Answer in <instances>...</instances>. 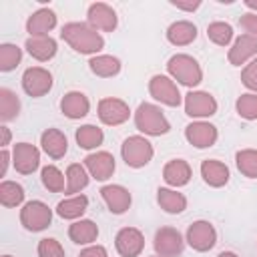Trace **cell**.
Returning a JSON list of instances; mask_svg holds the SVG:
<instances>
[{
	"instance_id": "obj_1",
	"label": "cell",
	"mask_w": 257,
	"mask_h": 257,
	"mask_svg": "<svg viewBox=\"0 0 257 257\" xmlns=\"http://www.w3.org/2000/svg\"><path fill=\"white\" fill-rule=\"evenodd\" d=\"M60 38L80 54H98L104 48V38L88 22H68L60 30Z\"/></svg>"
},
{
	"instance_id": "obj_2",
	"label": "cell",
	"mask_w": 257,
	"mask_h": 257,
	"mask_svg": "<svg viewBox=\"0 0 257 257\" xmlns=\"http://www.w3.org/2000/svg\"><path fill=\"white\" fill-rule=\"evenodd\" d=\"M135 126L147 137H161L171 131V122L163 114L161 106L153 102H141L135 110Z\"/></svg>"
},
{
	"instance_id": "obj_3",
	"label": "cell",
	"mask_w": 257,
	"mask_h": 257,
	"mask_svg": "<svg viewBox=\"0 0 257 257\" xmlns=\"http://www.w3.org/2000/svg\"><path fill=\"white\" fill-rule=\"evenodd\" d=\"M167 72L173 80H177L183 86H197L203 80L201 64L191 54H173L167 62Z\"/></svg>"
},
{
	"instance_id": "obj_4",
	"label": "cell",
	"mask_w": 257,
	"mask_h": 257,
	"mask_svg": "<svg viewBox=\"0 0 257 257\" xmlns=\"http://www.w3.org/2000/svg\"><path fill=\"white\" fill-rule=\"evenodd\" d=\"M153 155H155V149H153L151 141L143 135L126 137L120 145V157L126 163V167H131V169H141V167L149 165Z\"/></svg>"
},
{
	"instance_id": "obj_5",
	"label": "cell",
	"mask_w": 257,
	"mask_h": 257,
	"mask_svg": "<svg viewBox=\"0 0 257 257\" xmlns=\"http://www.w3.org/2000/svg\"><path fill=\"white\" fill-rule=\"evenodd\" d=\"M20 223L30 233L44 231L52 223V209L44 201H38V199L28 201L20 209Z\"/></svg>"
},
{
	"instance_id": "obj_6",
	"label": "cell",
	"mask_w": 257,
	"mask_h": 257,
	"mask_svg": "<svg viewBox=\"0 0 257 257\" xmlns=\"http://www.w3.org/2000/svg\"><path fill=\"white\" fill-rule=\"evenodd\" d=\"M149 92L157 102L167 104V106H179L183 102V96H181L175 80L167 74H155L149 80Z\"/></svg>"
},
{
	"instance_id": "obj_7",
	"label": "cell",
	"mask_w": 257,
	"mask_h": 257,
	"mask_svg": "<svg viewBox=\"0 0 257 257\" xmlns=\"http://www.w3.org/2000/svg\"><path fill=\"white\" fill-rule=\"evenodd\" d=\"M217 112V100L211 92L205 90H189L185 94V114L191 118H209Z\"/></svg>"
},
{
	"instance_id": "obj_8",
	"label": "cell",
	"mask_w": 257,
	"mask_h": 257,
	"mask_svg": "<svg viewBox=\"0 0 257 257\" xmlns=\"http://www.w3.org/2000/svg\"><path fill=\"white\" fill-rule=\"evenodd\" d=\"M185 241L189 243L191 249H195L199 253H205V251H211L215 247L217 231L209 221H195L193 225H189Z\"/></svg>"
},
{
	"instance_id": "obj_9",
	"label": "cell",
	"mask_w": 257,
	"mask_h": 257,
	"mask_svg": "<svg viewBox=\"0 0 257 257\" xmlns=\"http://www.w3.org/2000/svg\"><path fill=\"white\" fill-rule=\"evenodd\" d=\"M22 88L28 96L40 98L52 88V74L42 66H30L22 74Z\"/></svg>"
},
{
	"instance_id": "obj_10",
	"label": "cell",
	"mask_w": 257,
	"mask_h": 257,
	"mask_svg": "<svg viewBox=\"0 0 257 257\" xmlns=\"http://www.w3.org/2000/svg\"><path fill=\"white\" fill-rule=\"evenodd\" d=\"M96 110H98V118H100V122L106 124V126H118V124L126 122L128 116H131V108H128V104H126L124 100H120V98H112V96L100 98Z\"/></svg>"
},
{
	"instance_id": "obj_11",
	"label": "cell",
	"mask_w": 257,
	"mask_h": 257,
	"mask_svg": "<svg viewBox=\"0 0 257 257\" xmlns=\"http://www.w3.org/2000/svg\"><path fill=\"white\" fill-rule=\"evenodd\" d=\"M153 247L159 257H179L183 253L185 239L175 227H161L155 233Z\"/></svg>"
},
{
	"instance_id": "obj_12",
	"label": "cell",
	"mask_w": 257,
	"mask_h": 257,
	"mask_svg": "<svg viewBox=\"0 0 257 257\" xmlns=\"http://www.w3.org/2000/svg\"><path fill=\"white\" fill-rule=\"evenodd\" d=\"M185 139L195 149H209L217 143L219 131L215 124H211L207 120H193L191 124L185 126Z\"/></svg>"
},
{
	"instance_id": "obj_13",
	"label": "cell",
	"mask_w": 257,
	"mask_h": 257,
	"mask_svg": "<svg viewBox=\"0 0 257 257\" xmlns=\"http://www.w3.org/2000/svg\"><path fill=\"white\" fill-rule=\"evenodd\" d=\"M12 165L20 175H32L40 167V151L30 143H16L12 149Z\"/></svg>"
},
{
	"instance_id": "obj_14",
	"label": "cell",
	"mask_w": 257,
	"mask_h": 257,
	"mask_svg": "<svg viewBox=\"0 0 257 257\" xmlns=\"http://www.w3.org/2000/svg\"><path fill=\"white\" fill-rule=\"evenodd\" d=\"M114 247L120 257H139L145 249V237L137 227H122L114 237Z\"/></svg>"
},
{
	"instance_id": "obj_15",
	"label": "cell",
	"mask_w": 257,
	"mask_h": 257,
	"mask_svg": "<svg viewBox=\"0 0 257 257\" xmlns=\"http://www.w3.org/2000/svg\"><path fill=\"white\" fill-rule=\"evenodd\" d=\"M84 167L88 171V175L96 181H106L112 177L114 169H116V163H114V157L106 151H96V153H90L86 155L84 159Z\"/></svg>"
},
{
	"instance_id": "obj_16",
	"label": "cell",
	"mask_w": 257,
	"mask_h": 257,
	"mask_svg": "<svg viewBox=\"0 0 257 257\" xmlns=\"http://www.w3.org/2000/svg\"><path fill=\"white\" fill-rule=\"evenodd\" d=\"M86 20L94 30H102V32H112L116 28V24H118L116 12L104 2L90 4L88 12H86Z\"/></svg>"
},
{
	"instance_id": "obj_17",
	"label": "cell",
	"mask_w": 257,
	"mask_h": 257,
	"mask_svg": "<svg viewBox=\"0 0 257 257\" xmlns=\"http://www.w3.org/2000/svg\"><path fill=\"white\" fill-rule=\"evenodd\" d=\"M100 197H102L104 205L108 207V211L114 213V215L126 213L131 203H133V197H131L128 189L122 187V185H104L100 189Z\"/></svg>"
},
{
	"instance_id": "obj_18",
	"label": "cell",
	"mask_w": 257,
	"mask_h": 257,
	"mask_svg": "<svg viewBox=\"0 0 257 257\" xmlns=\"http://www.w3.org/2000/svg\"><path fill=\"white\" fill-rule=\"evenodd\" d=\"M88 110H90V102L86 94H82L80 90H70L60 98V112L66 118H72V120L84 118Z\"/></svg>"
},
{
	"instance_id": "obj_19",
	"label": "cell",
	"mask_w": 257,
	"mask_h": 257,
	"mask_svg": "<svg viewBox=\"0 0 257 257\" xmlns=\"http://www.w3.org/2000/svg\"><path fill=\"white\" fill-rule=\"evenodd\" d=\"M255 56H257V40L247 36V34H241L239 38H235V42L227 54V58L233 66H241L245 62L253 60Z\"/></svg>"
},
{
	"instance_id": "obj_20",
	"label": "cell",
	"mask_w": 257,
	"mask_h": 257,
	"mask_svg": "<svg viewBox=\"0 0 257 257\" xmlns=\"http://www.w3.org/2000/svg\"><path fill=\"white\" fill-rule=\"evenodd\" d=\"M56 26V14L50 8H38L26 20V32L30 36H48V32Z\"/></svg>"
},
{
	"instance_id": "obj_21",
	"label": "cell",
	"mask_w": 257,
	"mask_h": 257,
	"mask_svg": "<svg viewBox=\"0 0 257 257\" xmlns=\"http://www.w3.org/2000/svg\"><path fill=\"white\" fill-rule=\"evenodd\" d=\"M40 145H42V151L50 159H62L68 151V139L58 128H46L40 135Z\"/></svg>"
},
{
	"instance_id": "obj_22",
	"label": "cell",
	"mask_w": 257,
	"mask_h": 257,
	"mask_svg": "<svg viewBox=\"0 0 257 257\" xmlns=\"http://www.w3.org/2000/svg\"><path fill=\"white\" fill-rule=\"evenodd\" d=\"M201 177L213 189L225 187L229 183V167L217 159H207L201 163Z\"/></svg>"
},
{
	"instance_id": "obj_23",
	"label": "cell",
	"mask_w": 257,
	"mask_h": 257,
	"mask_svg": "<svg viewBox=\"0 0 257 257\" xmlns=\"http://www.w3.org/2000/svg\"><path fill=\"white\" fill-rule=\"evenodd\" d=\"M24 48L32 58H36L40 62H48L50 58H54V54L58 50V44L52 36H30L26 40Z\"/></svg>"
},
{
	"instance_id": "obj_24",
	"label": "cell",
	"mask_w": 257,
	"mask_h": 257,
	"mask_svg": "<svg viewBox=\"0 0 257 257\" xmlns=\"http://www.w3.org/2000/svg\"><path fill=\"white\" fill-rule=\"evenodd\" d=\"M191 167L187 161L183 159H173L169 161L165 167H163V179L167 185L179 189V187H185L189 181H191Z\"/></svg>"
},
{
	"instance_id": "obj_25",
	"label": "cell",
	"mask_w": 257,
	"mask_h": 257,
	"mask_svg": "<svg viewBox=\"0 0 257 257\" xmlns=\"http://www.w3.org/2000/svg\"><path fill=\"white\" fill-rule=\"evenodd\" d=\"M68 237L76 245H92L96 241V237H98V225L94 221H90V219L74 221L68 227Z\"/></svg>"
},
{
	"instance_id": "obj_26",
	"label": "cell",
	"mask_w": 257,
	"mask_h": 257,
	"mask_svg": "<svg viewBox=\"0 0 257 257\" xmlns=\"http://www.w3.org/2000/svg\"><path fill=\"white\" fill-rule=\"evenodd\" d=\"M197 38V26L189 20H177L167 28V40L173 46H187Z\"/></svg>"
},
{
	"instance_id": "obj_27",
	"label": "cell",
	"mask_w": 257,
	"mask_h": 257,
	"mask_svg": "<svg viewBox=\"0 0 257 257\" xmlns=\"http://www.w3.org/2000/svg\"><path fill=\"white\" fill-rule=\"evenodd\" d=\"M157 203L161 205L163 211L171 213V215H179L187 209V197L183 193H179L177 189H167L161 187L157 191Z\"/></svg>"
},
{
	"instance_id": "obj_28",
	"label": "cell",
	"mask_w": 257,
	"mask_h": 257,
	"mask_svg": "<svg viewBox=\"0 0 257 257\" xmlns=\"http://www.w3.org/2000/svg\"><path fill=\"white\" fill-rule=\"evenodd\" d=\"M88 68L100 78H110L120 72V60L110 54H96L88 60Z\"/></svg>"
},
{
	"instance_id": "obj_29",
	"label": "cell",
	"mask_w": 257,
	"mask_h": 257,
	"mask_svg": "<svg viewBox=\"0 0 257 257\" xmlns=\"http://www.w3.org/2000/svg\"><path fill=\"white\" fill-rule=\"evenodd\" d=\"M86 207H88V197L74 195V197H68V199H64V201H60L56 205V215L62 217V219L74 221V219H78V217L84 215Z\"/></svg>"
},
{
	"instance_id": "obj_30",
	"label": "cell",
	"mask_w": 257,
	"mask_h": 257,
	"mask_svg": "<svg viewBox=\"0 0 257 257\" xmlns=\"http://www.w3.org/2000/svg\"><path fill=\"white\" fill-rule=\"evenodd\" d=\"M74 139H76V145H78L80 149L92 151V149H96V147L102 145L104 133H102V128H98L96 124H82V126L76 128Z\"/></svg>"
},
{
	"instance_id": "obj_31",
	"label": "cell",
	"mask_w": 257,
	"mask_h": 257,
	"mask_svg": "<svg viewBox=\"0 0 257 257\" xmlns=\"http://www.w3.org/2000/svg\"><path fill=\"white\" fill-rule=\"evenodd\" d=\"M88 179H90V175H88V171H86L84 165H80V163L68 165V169H66V189H64V193H68V195L80 193L82 189H86Z\"/></svg>"
},
{
	"instance_id": "obj_32",
	"label": "cell",
	"mask_w": 257,
	"mask_h": 257,
	"mask_svg": "<svg viewBox=\"0 0 257 257\" xmlns=\"http://www.w3.org/2000/svg\"><path fill=\"white\" fill-rule=\"evenodd\" d=\"M20 112V98L16 96L14 90L2 86L0 88V120L8 122L12 118H16Z\"/></svg>"
},
{
	"instance_id": "obj_33",
	"label": "cell",
	"mask_w": 257,
	"mask_h": 257,
	"mask_svg": "<svg viewBox=\"0 0 257 257\" xmlns=\"http://www.w3.org/2000/svg\"><path fill=\"white\" fill-rule=\"evenodd\" d=\"M24 201V187L16 181H2L0 183V203L4 207H18Z\"/></svg>"
},
{
	"instance_id": "obj_34",
	"label": "cell",
	"mask_w": 257,
	"mask_h": 257,
	"mask_svg": "<svg viewBox=\"0 0 257 257\" xmlns=\"http://www.w3.org/2000/svg\"><path fill=\"white\" fill-rule=\"evenodd\" d=\"M235 165L239 173L247 179H257V151L255 149H241L235 155Z\"/></svg>"
},
{
	"instance_id": "obj_35",
	"label": "cell",
	"mask_w": 257,
	"mask_h": 257,
	"mask_svg": "<svg viewBox=\"0 0 257 257\" xmlns=\"http://www.w3.org/2000/svg\"><path fill=\"white\" fill-rule=\"evenodd\" d=\"M40 179H42V185L50 193H62L66 189V175H62V171L58 167H54V165L42 167Z\"/></svg>"
},
{
	"instance_id": "obj_36",
	"label": "cell",
	"mask_w": 257,
	"mask_h": 257,
	"mask_svg": "<svg viewBox=\"0 0 257 257\" xmlns=\"http://www.w3.org/2000/svg\"><path fill=\"white\" fill-rule=\"evenodd\" d=\"M22 60V50L12 44V42H4L0 44V70L2 72H10L14 70Z\"/></svg>"
},
{
	"instance_id": "obj_37",
	"label": "cell",
	"mask_w": 257,
	"mask_h": 257,
	"mask_svg": "<svg viewBox=\"0 0 257 257\" xmlns=\"http://www.w3.org/2000/svg\"><path fill=\"white\" fill-rule=\"evenodd\" d=\"M207 38L217 46H227L233 40V26L227 22H211L207 26Z\"/></svg>"
},
{
	"instance_id": "obj_38",
	"label": "cell",
	"mask_w": 257,
	"mask_h": 257,
	"mask_svg": "<svg viewBox=\"0 0 257 257\" xmlns=\"http://www.w3.org/2000/svg\"><path fill=\"white\" fill-rule=\"evenodd\" d=\"M237 114L245 120H257V92H245L235 102Z\"/></svg>"
},
{
	"instance_id": "obj_39",
	"label": "cell",
	"mask_w": 257,
	"mask_h": 257,
	"mask_svg": "<svg viewBox=\"0 0 257 257\" xmlns=\"http://www.w3.org/2000/svg\"><path fill=\"white\" fill-rule=\"evenodd\" d=\"M36 253H38V257H66L64 247H62L60 241H56L54 237H44V239H40Z\"/></svg>"
},
{
	"instance_id": "obj_40",
	"label": "cell",
	"mask_w": 257,
	"mask_h": 257,
	"mask_svg": "<svg viewBox=\"0 0 257 257\" xmlns=\"http://www.w3.org/2000/svg\"><path fill=\"white\" fill-rule=\"evenodd\" d=\"M241 82L245 88L257 92V56L253 60H249L245 64V68L241 70Z\"/></svg>"
},
{
	"instance_id": "obj_41",
	"label": "cell",
	"mask_w": 257,
	"mask_h": 257,
	"mask_svg": "<svg viewBox=\"0 0 257 257\" xmlns=\"http://www.w3.org/2000/svg\"><path fill=\"white\" fill-rule=\"evenodd\" d=\"M239 26L243 28V32L251 38L257 40V12H245L239 18Z\"/></svg>"
},
{
	"instance_id": "obj_42",
	"label": "cell",
	"mask_w": 257,
	"mask_h": 257,
	"mask_svg": "<svg viewBox=\"0 0 257 257\" xmlns=\"http://www.w3.org/2000/svg\"><path fill=\"white\" fill-rule=\"evenodd\" d=\"M78 257H108V253H106V249L102 245H88L86 249L80 251Z\"/></svg>"
},
{
	"instance_id": "obj_43",
	"label": "cell",
	"mask_w": 257,
	"mask_h": 257,
	"mask_svg": "<svg viewBox=\"0 0 257 257\" xmlns=\"http://www.w3.org/2000/svg\"><path fill=\"white\" fill-rule=\"evenodd\" d=\"M171 4H173L175 8H181V10H187V12H193V10H197V8L201 6V2H199V0H195V2H181V0H171Z\"/></svg>"
},
{
	"instance_id": "obj_44",
	"label": "cell",
	"mask_w": 257,
	"mask_h": 257,
	"mask_svg": "<svg viewBox=\"0 0 257 257\" xmlns=\"http://www.w3.org/2000/svg\"><path fill=\"white\" fill-rule=\"evenodd\" d=\"M10 159H12V155H10L6 149H2V153H0V177L6 175L8 165H10Z\"/></svg>"
},
{
	"instance_id": "obj_45",
	"label": "cell",
	"mask_w": 257,
	"mask_h": 257,
	"mask_svg": "<svg viewBox=\"0 0 257 257\" xmlns=\"http://www.w3.org/2000/svg\"><path fill=\"white\" fill-rule=\"evenodd\" d=\"M0 133H2V143H0V145L6 149V147L10 145V131H8L6 124H2V126H0Z\"/></svg>"
},
{
	"instance_id": "obj_46",
	"label": "cell",
	"mask_w": 257,
	"mask_h": 257,
	"mask_svg": "<svg viewBox=\"0 0 257 257\" xmlns=\"http://www.w3.org/2000/svg\"><path fill=\"white\" fill-rule=\"evenodd\" d=\"M245 6H247L249 10H257V0H247Z\"/></svg>"
},
{
	"instance_id": "obj_47",
	"label": "cell",
	"mask_w": 257,
	"mask_h": 257,
	"mask_svg": "<svg viewBox=\"0 0 257 257\" xmlns=\"http://www.w3.org/2000/svg\"><path fill=\"white\" fill-rule=\"evenodd\" d=\"M217 257H239L237 253H233V251H221Z\"/></svg>"
},
{
	"instance_id": "obj_48",
	"label": "cell",
	"mask_w": 257,
	"mask_h": 257,
	"mask_svg": "<svg viewBox=\"0 0 257 257\" xmlns=\"http://www.w3.org/2000/svg\"><path fill=\"white\" fill-rule=\"evenodd\" d=\"M2 257H12V255H2Z\"/></svg>"
},
{
	"instance_id": "obj_49",
	"label": "cell",
	"mask_w": 257,
	"mask_h": 257,
	"mask_svg": "<svg viewBox=\"0 0 257 257\" xmlns=\"http://www.w3.org/2000/svg\"><path fill=\"white\" fill-rule=\"evenodd\" d=\"M155 257H159V255H155Z\"/></svg>"
}]
</instances>
